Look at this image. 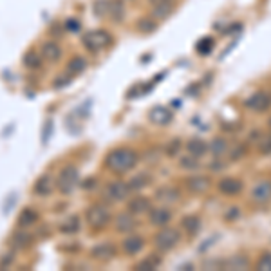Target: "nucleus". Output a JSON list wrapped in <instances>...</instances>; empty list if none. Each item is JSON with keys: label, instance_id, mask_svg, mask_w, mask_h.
Wrapping results in <instances>:
<instances>
[{"label": "nucleus", "instance_id": "nucleus-20", "mask_svg": "<svg viewBox=\"0 0 271 271\" xmlns=\"http://www.w3.org/2000/svg\"><path fill=\"white\" fill-rule=\"evenodd\" d=\"M172 11H174V2L172 0H157V2H154L152 16L156 20H165L172 15Z\"/></svg>", "mask_w": 271, "mask_h": 271}, {"label": "nucleus", "instance_id": "nucleus-3", "mask_svg": "<svg viewBox=\"0 0 271 271\" xmlns=\"http://www.w3.org/2000/svg\"><path fill=\"white\" fill-rule=\"evenodd\" d=\"M179 242H181V231L176 230V228H166V226H163L156 233V237H154V246H156V250H159L161 253L174 250Z\"/></svg>", "mask_w": 271, "mask_h": 271}, {"label": "nucleus", "instance_id": "nucleus-36", "mask_svg": "<svg viewBox=\"0 0 271 271\" xmlns=\"http://www.w3.org/2000/svg\"><path fill=\"white\" fill-rule=\"evenodd\" d=\"M257 270L271 271V251H266L264 255H261V259L257 261Z\"/></svg>", "mask_w": 271, "mask_h": 271}, {"label": "nucleus", "instance_id": "nucleus-8", "mask_svg": "<svg viewBox=\"0 0 271 271\" xmlns=\"http://www.w3.org/2000/svg\"><path fill=\"white\" fill-rule=\"evenodd\" d=\"M148 221L152 226L156 228H163V226H168L172 221V210L168 206H157V208H150L148 210Z\"/></svg>", "mask_w": 271, "mask_h": 271}, {"label": "nucleus", "instance_id": "nucleus-12", "mask_svg": "<svg viewBox=\"0 0 271 271\" xmlns=\"http://www.w3.org/2000/svg\"><path fill=\"white\" fill-rule=\"evenodd\" d=\"M154 197H156V201L161 203V204L170 206L181 199V192H179V188H176V186L166 185V186L157 188L156 194H154Z\"/></svg>", "mask_w": 271, "mask_h": 271}, {"label": "nucleus", "instance_id": "nucleus-38", "mask_svg": "<svg viewBox=\"0 0 271 271\" xmlns=\"http://www.w3.org/2000/svg\"><path fill=\"white\" fill-rule=\"evenodd\" d=\"M25 66H29L31 69H38L40 67V55H36V53H29V55L24 58Z\"/></svg>", "mask_w": 271, "mask_h": 271}, {"label": "nucleus", "instance_id": "nucleus-10", "mask_svg": "<svg viewBox=\"0 0 271 271\" xmlns=\"http://www.w3.org/2000/svg\"><path fill=\"white\" fill-rule=\"evenodd\" d=\"M251 201L257 204H268L271 201V181L262 179L259 181L253 190H251Z\"/></svg>", "mask_w": 271, "mask_h": 271}, {"label": "nucleus", "instance_id": "nucleus-5", "mask_svg": "<svg viewBox=\"0 0 271 271\" xmlns=\"http://www.w3.org/2000/svg\"><path fill=\"white\" fill-rule=\"evenodd\" d=\"M105 197L107 201L111 203H123L131 197V188H129V183L125 181H112L109 183L105 188Z\"/></svg>", "mask_w": 271, "mask_h": 271}, {"label": "nucleus", "instance_id": "nucleus-7", "mask_svg": "<svg viewBox=\"0 0 271 271\" xmlns=\"http://www.w3.org/2000/svg\"><path fill=\"white\" fill-rule=\"evenodd\" d=\"M244 107L251 112H266L271 109V94L266 90H257L253 94L244 100Z\"/></svg>", "mask_w": 271, "mask_h": 271}, {"label": "nucleus", "instance_id": "nucleus-34", "mask_svg": "<svg viewBox=\"0 0 271 271\" xmlns=\"http://www.w3.org/2000/svg\"><path fill=\"white\" fill-rule=\"evenodd\" d=\"M213 38H210V36H206V38H203L199 44H197V51L201 53V55H210L211 49H213Z\"/></svg>", "mask_w": 271, "mask_h": 271}, {"label": "nucleus", "instance_id": "nucleus-2", "mask_svg": "<svg viewBox=\"0 0 271 271\" xmlns=\"http://www.w3.org/2000/svg\"><path fill=\"white\" fill-rule=\"evenodd\" d=\"M85 221L89 224V228H92L94 231L107 228V224L111 222V210H109V206L101 204V203H96V204L89 206L85 211Z\"/></svg>", "mask_w": 271, "mask_h": 271}, {"label": "nucleus", "instance_id": "nucleus-37", "mask_svg": "<svg viewBox=\"0 0 271 271\" xmlns=\"http://www.w3.org/2000/svg\"><path fill=\"white\" fill-rule=\"evenodd\" d=\"M248 154V146L246 145H237L233 150H231V154H230V159L231 161H239V159H242V157L246 156Z\"/></svg>", "mask_w": 271, "mask_h": 271}, {"label": "nucleus", "instance_id": "nucleus-1", "mask_svg": "<svg viewBox=\"0 0 271 271\" xmlns=\"http://www.w3.org/2000/svg\"><path fill=\"white\" fill-rule=\"evenodd\" d=\"M137 154H136L132 148H127V146H120L112 150L105 159L107 168L111 172H116V174H127L131 172L136 165H137Z\"/></svg>", "mask_w": 271, "mask_h": 271}, {"label": "nucleus", "instance_id": "nucleus-6", "mask_svg": "<svg viewBox=\"0 0 271 271\" xmlns=\"http://www.w3.org/2000/svg\"><path fill=\"white\" fill-rule=\"evenodd\" d=\"M83 45L87 49L96 53V51L103 49L107 45L111 44V35L107 31H101V29H96V31H89L85 36H83Z\"/></svg>", "mask_w": 271, "mask_h": 271}, {"label": "nucleus", "instance_id": "nucleus-23", "mask_svg": "<svg viewBox=\"0 0 271 271\" xmlns=\"http://www.w3.org/2000/svg\"><path fill=\"white\" fill-rule=\"evenodd\" d=\"M62 55V47L56 42H45L42 47V58L47 62H56Z\"/></svg>", "mask_w": 271, "mask_h": 271}, {"label": "nucleus", "instance_id": "nucleus-26", "mask_svg": "<svg viewBox=\"0 0 271 271\" xmlns=\"http://www.w3.org/2000/svg\"><path fill=\"white\" fill-rule=\"evenodd\" d=\"M127 183H129L131 192H137V190H141V188H145V186L150 183V176L145 174V172H141V174H137V176L131 177V181H127Z\"/></svg>", "mask_w": 271, "mask_h": 271}, {"label": "nucleus", "instance_id": "nucleus-9", "mask_svg": "<svg viewBox=\"0 0 271 271\" xmlns=\"http://www.w3.org/2000/svg\"><path fill=\"white\" fill-rule=\"evenodd\" d=\"M244 188L241 179L237 177H222V179L217 181V190L221 192L222 196H228V197H235L239 196Z\"/></svg>", "mask_w": 271, "mask_h": 271}, {"label": "nucleus", "instance_id": "nucleus-13", "mask_svg": "<svg viewBox=\"0 0 271 271\" xmlns=\"http://www.w3.org/2000/svg\"><path fill=\"white\" fill-rule=\"evenodd\" d=\"M185 186L190 194L199 196V194H206V192L210 190L211 179L208 176H192L185 181Z\"/></svg>", "mask_w": 271, "mask_h": 271}, {"label": "nucleus", "instance_id": "nucleus-21", "mask_svg": "<svg viewBox=\"0 0 271 271\" xmlns=\"http://www.w3.org/2000/svg\"><path fill=\"white\" fill-rule=\"evenodd\" d=\"M36 222H38V213H36L33 208H25V210H22L18 219H16L18 230H27L29 226H35Z\"/></svg>", "mask_w": 271, "mask_h": 271}, {"label": "nucleus", "instance_id": "nucleus-18", "mask_svg": "<svg viewBox=\"0 0 271 271\" xmlns=\"http://www.w3.org/2000/svg\"><path fill=\"white\" fill-rule=\"evenodd\" d=\"M121 248L125 251V255H129V257L137 255V253H141V250L145 248V239L141 235H129L125 241H123Z\"/></svg>", "mask_w": 271, "mask_h": 271}, {"label": "nucleus", "instance_id": "nucleus-32", "mask_svg": "<svg viewBox=\"0 0 271 271\" xmlns=\"http://www.w3.org/2000/svg\"><path fill=\"white\" fill-rule=\"evenodd\" d=\"M181 146H183V141H181L179 137H176V139H172L170 143L166 145L165 154H166V156H168V157H176V156H179Z\"/></svg>", "mask_w": 271, "mask_h": 271}, {"label": "nucleus", "instance_id": "nucleus-15", "mask_svg": "<svg viewBox=\"0 0 271 271\" xmlns=\"http://www.w3.org/2000/svg\"><path fill=\"white\" fill-rule=\"evenodd\" d=\"M148 120H150L154 125L165 127L174 120V112L163 105H156V107H152L150 112H148Z\"/></svg>", "mask_w": 271, "mask_h": 271}, {"label": "nucleus", "instance_id": "nucleus-40", "mask_svg": "<svg viewBox=\"0 0 271 271\" xmlns=\"http://www.w3.org/2000/svg\"><path fill=\"white\" fill-rule=\"evenodd\" d=\"M72 81V74L70 72H67V74L60 76V78H56V83H55V89H64V87H67Z\"/></svg>", "mask_w": 271, "mask_h": 271}, {"label": "nucleus", "instance_id": "nucleus-27", "mask_svg": "<svg viewBox=\"0 0 271 271\" xmlns=\"http://www.w3.org/2000/svg\"><path fill=\"white\" fill-rule=\"evenodd\" d=\"M161 264V257H157L156 253L154 255H148L146 259H143L141 262H137L134 266V270H145V271H152V270H157Z\"/></svg>", "mask_w": 271, "mask_h": 271}, {"label": "nucleus", "instance_id": "nucleus-19", "mask_svg": "<svg viewBox=\"0 0 271 271\" xmlns=\"http://www.w3.org/2000/svg\"><path fill=\"white\" fill-rule=\"evenodd\" d=\"M181 228H183V231H185L188 237H196L203 228L201 217H197V215L183 217V221H181Z\"/></svg>", "mask_w": 271, "mask_h": 271}, {"label": "nucleus", "instance_id": "nucleus-17", "mask_svg": "<svg viewBox=\"0 0 271 271\" xmlns=\"http://www.w3.org/2000/svg\"><path fill=\"white\" fill-rule=\"evenodd\" d=\"M185 148H186V154H190V156L194 157H199V159L208 154V143H206L204 139H201V137H190V139L186 141Z\"/></svg>", "mask_w": 271, "mask_h": 271}, {"label": "nucleus", "instance_id": "nucleus-16", "mask_svg": "<svg viewBox=\"0 0 271 271\" xmlns=\"http://www.w3.org/2000/svg\"><path fill=\"white\" fill-rule=\"evenodd\" d=\"M136 226H137L136 215H132V213H129V211L120 213V215L116 217V221H114L116 231H120V233H131V231L136 230Z\"/></svg>", "mask_w": 271, "mask_h": 271}, {"label": "nucleus", "instance_id": "nucleus-14", "mask_svg": "<svg viewBox=\"0 0 271 271\" xmlns=\"http://www.w3.org/2000/svg\"><path fill=\"white\" fill-rule=\"evenodd\" d=\"M150 208H152V201L145 196H136L127 203V211L136 217L143 215V213H148Z\"/></svg>", "mask_w": 271, "mask_h": 271}, {"label": "nucleus", "instance_id": "nucleus-11", "mask_svg": "<svg viewBox=\"0 0 271 271\" xmlns=\"http://www.w3.org/2000/svg\"><path fill=\"white\" fill-rule=\"evenodd\" d=\"M118 255V250L112 242H100V244H96L92 250H90V257L94 259V261H101V262H109L112 261L114 257Z\"/></svg>", "mask_w": 271, "mask_h": 271}, {"label": "nucleus", "instance_id": "nucleus-42", "mask_svg": "<svg viewBox=\"0 0 271 271\" xmlns=\"http://www.w3.org/2000/svg\"><path fill=\"white\" fill-rule=\"evenodd\" d=\"M228 211H230V213L226 215V221H233L235 217H239V208H230Z\"/></svg>", "mask_w": 271, "mask_h": 271}, {"label": "nucleus", "instance_id": "nucleus-25", "mask_svg": "<svg viewBox=\"0 0 271 271\" xmlns=\"http://www.w3.org/2000/svg\"><path fill=\"white\" fill-rule=\"evenodd\" d=\"M31 241H33V237L29 235V231L25 230H18L15 233V237H13V248L15 250H24V248H27L31 244Z\"/></svg>", "mask_w": 271, "mask_h": 271}, {"label": "nucleus", "instance_id": "nucleus-44", "mask_svg": "<svg viewBox=\"0 0 271 271\" xmlns=\"http://www.w3.org/2000/svg\"><path fill=\"white\" fill-rule=\"evenodd\" d=\"M270 129H271V118H270Z\"/></svg>", "mask_w": 271, "mask_h": 271}, {"label": "nucleus", "instance_id": "nucleus-22", "mask_svg": "<svg viewBox=\"0 0 271 271\" xmlns=\"http://www.w3.org/2000/svg\"><path fill=\"white\" fill-rule=\"evenodd\" d=\"M228 148H230V145H228V141L224 139V137H213V139L208 143V152H210L213 157H222L228 152Z\"/></svg>", "mask_w": 271, "mask_h": 271}, {"label": "nucleus", "instance_id": "nucleus-33", "mask_svg": "<svg viewBox=\"0 0 271 271\" xmlns=\"http://www.w3.org/2000/svg\"><path fill=\"white\" fill-rule=\"evenodd\" d=\"M259 152H261L262 156H271V134H261Z\"/></svg>", "mask_w": 271, "mask_h": 271}, {"label": "nucleus", "instance_id": "nucleus-29", "mask_svg": "<svg viewBox=\"0 0 271 271\" xmlns=\"http://www.w3.org/2000/svg\"><path fill=\"white\" fill-rule=\"evenodd\" d=\"M248 266H250V261L244 255H233L226 261V268L230 270H246Z\"/></svg>", "mask_w": 271, "mask_h": 271}, {"label": "nucleus", "instance_id": "nucleus-41", "mask_svg": "<svg viewBox=\"0 0 271 271\" xmlns=\"http://www.w3.org/2000/svg\"><path fill=\"white\" fill-rule=\"evenodd\" d=\"M66 27L69 31H78V29H80V22H78V20H67Z\"/></svg>", "mask_w": 271, "mask_h": 271}, {"label": "nucleus", "instance_id": "nucleus-39", "mask_svg": "<svg viewBox=\"0 0 271 271\" xmlns=\"http://www.w3.org/2000/svg\"><path fill=\"white\" fill-rule=\"evenodd\" d=\"M157 29L156 20H141L139 22V31L141 33H152V31Z\"/></svg>", "mask_w": 271, "mask_h": 271}, {"label": "nucleus", "instance_id": "nucleus-30", "mask_svg": "<svg viewBox=\"0 0 271 271\" xmlns=\"http://www.w3.org/2000/svg\"><path fill=\"white\" fill-rule=\"evenodd\" d=\"M179 166L183 168V170L194 172L201 166V163H199V157H194V156H190V154H186V156H183L179 159Z\"/></svg>", "mask_w": 271, "mask_h": 271}, {"label": "nucleus", "instance_id": "nucleus-24", "mask_svg": "<svg viewBox=\"0 0 271 271\" xmlns=\"http://www.w3.org/2000/svg\"><path fill=\"white\" fill-rule=\"evenodd\" d=\"M33 192H35L36 196H40V197L49 196L51 192H53V183H51V177L49 176H42L40 179L35 183Z\"/></svg>", "mask_w": 271, "mask_h": 271}, {"label": "nucleus", "instance_id": "nucleus-35", "mask_svg": "<svg viewBox=\"0 0 271 271\" xmlns=\"http://www.w3.org/2000/svg\"><path fill=\"white\" fill-rule=\"evenodd\" d=\"M109 13H111L112 18H114V20H118V22H120L121 18H123V15H125V11H123V5H121L120 0H116L114 4L109 5Z\"/></svg>", "mask_w": 271, "mask_h": 271}, {"label": "nucleus", "instance_id": "nucleus-28", "mask_svg": "<svg viewBox=\"0 0 271 271\" xmlns=\"http://www.w3.org/2000/svg\"><path fill=\"white\" fill-rule=\"evenodd\" d=\"M67 67H69L70 74L74 76V74H80V72H83V70L89 67V64H87V60L83 58V56H74V58L69 62V66H67Z\"/></svg>", "mask_w": 271, "mask_h": 271}, {"label": "nucleus", "instance_id": "nucleus-43", "mask_svg": "<svg viewBox=\"0 0 271 271\" xmlns=\"http://www.w3.org/2000/svg\"><path fill=\"white\" fill-rule=\"evenodd\" d=\"M210 170L211 172H221L222 170V163H219V161H213L210 165Z\"/></svg>", "mask_w": 271, "mask_h": 271}, {"label": "nucleus", "instance_id": "nucleus-4", "mask_svg": "<svg viewBox=\"0 0 271 271\" xmlns=\"http://www.w3.org/2000/svg\"><path fill=\"white\" fill-rule=\"evenodd\" d=\"M76 183H78V168L72 165L66 166V168H62L60 174H58V179H56V188L67 196L70 192L74 190Z\"/></svg>", "mask_w": 271, "mask_h": 271}, {"label": "nucleus", "instance_id": "nucleus-31", "mask_svg": "<svg viewBox=\"0 0 271 271\" xmlns=\"http://www.w3.org/2000/svg\"><path fill=\"white\" fill-rule=\"evenodd\" d=\"M78 230H80V219L76 215L67 219V221L60 226V231L62 233H66V235H72V233H76Z\"/></svg>", "mask_w": 271, "mask_h": 271}]
</instances>
